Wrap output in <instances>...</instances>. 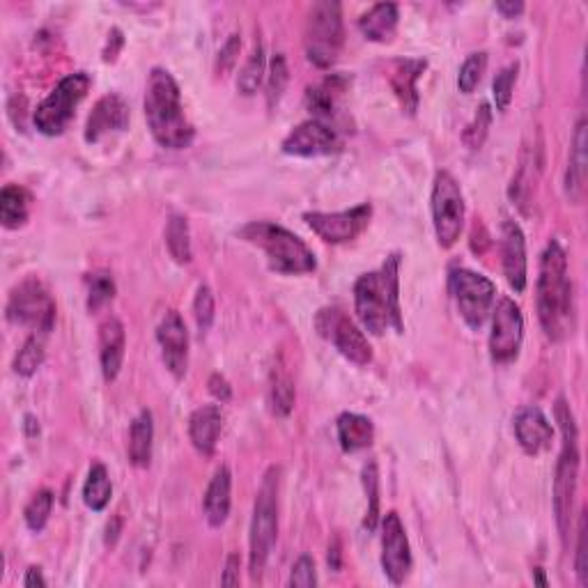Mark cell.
<instances>
[{"label": "cell", "instance_id": "cell-49", "mask_svg": "<svg viewBox=\"0 0 588 588\" xmlns=\"http://www.w3.org/2000/svg\"><path fill=\"white\" fill-rule=\"evenodd\" d=\"M120 46H122V33L118 28H115V30H111V35H108V44H106V51H104L106 63H113V60L118 58Z\"/></svg>", "mask_w": 588, "mask_h": 588}, {"label": "cell", "instance_id": "cell-53", "mask_svg": "<svg viewBox=\"0 0 588 588\" xmlns=\"http://www.w3.org/2000/svg\"><path fill=\"white\" fill-rule=\"evenodd\" d=\"M329 566L334 570H340V547H338V543H334V547L329 549Z\"/></svg>", "mask_w": 588, "mask_h": 588}, {"label": "cell", "instance_id": "cell-48", "mask_svg": "<svg viewBox=\"0 0 588 588\" xmlns=\"http://www.w3.org/2000/svg\"><path fill=\"white\" fill-rule=\"evenodd\" d=\"M221 584L223 586H237L239 584V556L237 554L228 556L226 570H223V577H221Z\"/></svg>", "mask_w": 588, "mask_h": 588}, {"label": "cell", "instance_id": "cell-10", "mask_svg": "<svg viewBox=\"0 0 588 588\" xmlns=\"http://www.w3.org/2000/svg\"><path fill=\"white\" fill-rule=\"evenodd\" d=\"M7 320L17 327L21 324L33 329L35 334L49 336L56 322V301L37 278H28L12 290L7 301Z\"/></svg>", "mask_w": 588, "mask_h": 588}, {"label": "cell", "instance_id": "cell-7", "mask_svg": "<svg viewBox=\"0 0 588 588\" xmlns=\"http://www.w3.org/2000/svg\"><path fill=\"white\" fill-rule=\"evenodd\" d=\"M345 33H343V10L338 3L331 0H320L311 7L306 19L304 44L308 60L315 67L327 69L338 60L340 49H343Z\"/></svg>", "mask_w": 588, "mask_h": 588}, {"label": "cell", "instance_id": "cell-40", "mask_svg": "<svg viewBox=\"0 0 588 588\" xmlns=\"http://www.w3.org/2000/svg\"><path fill=\"white\" fill-rule=\"evenodd\" d=\"M288 81H290L288 63H285L283 53H276L272 60V69H269V76H267V106L269 108H274L278 102H281Z\"/></svg>", "mask_w": 588, "mask_h": 588}, {"label": "cell", "instance_id": "cell-26", "mask_svg": "<svg viewBox=\"0 0 588 588\" xmlns=\"http://www.w3.org/2000/svg\"><path fill=\"white\" fill-rule=\"evenodd\" d=\"M230 490H232V476L228 467H219L216 469L214 478L207 485L205 492V517L207 524L219 529V526L226 524L228 515H230Z\"/></svg>", "mask_w": 588, "mask_h": 588}, {"label": "cell", "instance_id": "cell-52", "mask_svg": "<svg viewBox=\"0 0 588 588\" xmlns=\"http://www.w3.org/2000/svg\"><path fill=\"white\" fill-rule=\"evenodd\" d=\"M120 526H122L120 517H115L113 522H108V526H106V545H115V540H118V536H120Z\"/></svg>", "mask_w": 588, "mask_h": 588}, {"label": "cell", "instance_id": "cell-21", "mask_svg": "<svg viewBox=\"0 0 588 588\" xmlns=\"http://www.w3.org/2000/svg\"><path fill=\"white\" fill-rule=\"evenodd\" d=\"M127 334L125 324L118 317H108L99 329V359H102V373L106 382H113L120 375L122 361H125Z\"/></svg>", "mask_w": 588, "mask_h": 588}, {"label": "cell", "instance_id": "cell-44", "mask_svg": "<svg viewBox=\"0 0 588 588\" xmlns=\"http://www.w3.org/2000/svg\"><path fill=\"white\" fill-rule=\"evenodd\" d=\"M315 584H317L315 561H313L308 554L299 556V561L292 566L290 586H304V588H311V586H315Z\"/></svg>", "mask_w": 588, "mask_h": 588}, {"label": "cell", "instance_id": "cell-31", "mask_svg": "<svg viewBox=\"0 0 588 588\" xmlns=\"http://www.w3.org/2000/svg\"><path fill=\"white\" fill-rule=\"evenodd\" d=\"M166 246L170 258H173L177 265H189L193 258L191 249V230L187 216L182 214H170L166 223Z\"/></svg>", "mask_w": 588, "mask_h": 588}, {"label": "cell", "instance_id": "cell-35", "mask_svg": "<svg viewBox=\"0 0 588 588\" xmlns=\"http://www.w3.org/2000/svg\"><path fill=\"white\" fill-rule=\"evenodd\" d=\"M262 79H265V49H262L260 42H255L249 60H246V65L237 76V90L244 97H251L258 92Z\"/></svg>", "mask_w": 588, "mask_h": 588}, {"label": "cell", "instance_id": "cell-9", "mask_svg": "<svg viewBox=\"0 0 588 588\" xmlns=\"http://www.w3.org/2000/svg\"><path fill=\"white\" fill-rule=\"evenodd\" d=\"M464 207L462 189L448 170H439L432 184V223L441 249H451L458 242L464 228Z\"/></svg>", "mask_w": 588, "mask_h": 588}, {"label": "cell", "instance_id": "cell-6", "mask_svg": "<svg viewBox=\"0 0 588 588\" xmlns=\"http://www.w3.org/2000/svg\"><path fill=\"white\" fill-rule=\"evenodd\" d=\"M278 483H281V469L272 467L262 478L258 497L253 506L251 538H249V570L253 579H260L265 566L272 556L278 533Z\"/></svg>", "mask_w": 588, "mask_h": 588}, {"label": "cell", "instance_id": "cell-3", "mask_svg": "<svg viewBox=\"0 0 588 588\" xmlns=\"http://www.w3.org/2000/svg\"><path fill=\"white\" fill-rule=\"evenodd\" d=\"M143 106L150 134L161 147L184 150L193 143L196 131H193V125L184 113L180 85L166 69L154 67L150 72Z\"/></svg>", "mask_w": 588, "mask_h": 588}, {"label": "cell", "instance_id": "cell-47", "mask_svg": "<svg viewBox=\"0 0 588 588\" xmlns=\"http://www.w3.org/2000/svg\"><path fill=\"white\" fill-rule=\"evenodd\" d=\"M207 386H210V393L219 402H228L232 398V389H230L228 379L223 375H219V373H214L210 377V382H207Z\"/></svg>", "mask_w": 588, "mask_h": 588}, {"label": "cell", "instance_id": "cell-46", "mask_svg": "<svg viewBox=\"0 0 588 588\" xmlns=\"http://www.w3.org/2000/svg\"><path fill=\"white\" fill-rule=\"evenodd\" d=\"M239 49H242V40H239V35H230L228 42L223 44V49L219 51V58H216V72L228 74L237 63Z\"/></svg>", "mask_w": 588, "mask_h": 588}, {"label": "cell", "instance_id": "cell-8", "mask_svg": "<svg viewBox=\"0 0 588 588\" xmlns=\"http://www.w3.org/2000/svg\"><path fill=\"white\" fill-rule=\"evenodd\" d=\"M92 85V79L85 72H76L65 76L56 88L51 90V95L37 106L33 115V122L40 134L44 136H60L72 122L76 108L88 95Z\"/></svg>", "mask_w": 588, "mask_h": 588}, {"label": "cell", "instance_id": "cell-24", "mask_svg": "<svg viewBox=\"0 0 588 588\" xmlns=\"http://www.w3.org/2000/svg\"><path fill=\"white\" fill-rule=\"evenodd\" d=\"M588 129L586 120L577 122L575 136H572V147H570V159H568V170H566V196L570 203H579L584 196L586 187V147H588Z\"/></svg>", "mask_w": 588, "mask_h": 588}, {"label": "cell", "instance_id": "cell-54", "mask_svg": "<svg viewBox=\"0 0 588 588\" xmlns=\"http://www.w3.org/2000/svg\"><path fill=\"white\" fill-rule=\"evenodd\" d=\"M533 579H536V584H540V586H547V579L543 577V570H540V568L533 570Z\"/></svg>", "mask_w": 588, "mask_h": 588}, {"label": "cell", "instance_id": "cell-43", "mask_svg": "<svg viewBox=\"0 0 588 588\" xmlns=\"http://www.w3.org/2000/svg\"><path fill=\"white\" fill-rule=\"evenodd\" d=\"M193 317H196L200 334H207V331L212 329L216 317V304L214 294L207 285H200L196 292V299H193Z\"/></svg>", "mask_w": 588, "mask_h": 588}, {"label": "cell", "instance_id": "cell-18", "mask_svg": "<svg viewBox=\"0 0 588 588\" xmlns=\"http://www.w3.org/2000/svg\"><path fill=\"white\" fill-rule=\"evenodd\" d=\"M129 127V106L120 95H106L92 108L88 125H85V141L99 143L111 131H125Z\"/></svg>", "mask_w": 588, "mask_h": 588}, {"label": "cell", "instance_id": "cell-19", "mask_svg": "<svg viewBox=\"0 0 588 588\" xmlns=\"http://www.w3.org/2000/svg\"><path fill=\"white\" fill-rule=\"evenodd\" d=\"M501 262L510 288L524 292L526 288V242L524 232L515 221L506 219L501 226Z\"/></svg>", "mask_w": 588, "mask_h": 588}, {"label": "cell", "instance_id": "cell-51", "mask_svg": "<svg viewBox=\"0 0 588 588\" xmlns=\"http://www.w3.org/2000/svg\"><path fill=\"white\" fill-rule=\"evenodd\" d=\"M497 10L504 14L506 19H515L517 14L524 12V5L522 3H497Z\"/></svg>", "mask_w": 588, "mask_h": 588}, {"label": "cell", "instance_id": "cell-27", "mask_svg": "<svg viewBox=\"0 0 588 588\" xmlns=\"http://www.w3.org/2000/svg\"><path fill=\"white\" fill-rule=\"evenodd\" d=\"M398 5L377 3L359 19V30L370 42H391L398 30Z\"/></svg>", "mask_w": 588, "mask_h": 588}, {"label": "cell", "instance_id": "cell-4", "mask_svg": "<svg viewBox=\"0 0 588 588\" xmlns=\"http://www.w3.org/2000/svg\"><path fill=\"white\" fill-rule=\"evenodd\" d=\"M239 237L267 255L269 267L278 274H311L317 262L313 251L288 228L269 221H253L239 230Z\"/></svg>", "mask_w": 588, "mask_h": 588}, {"label": "cell", "instance_id": "cell-32", "mask_svg": "<svg viewBox=\"0 0 588 588\" xmlns=\"http://www.w3.org/2000/svg\"><path fill=\"white\" fill-rule=\"evenodd\" d=\"M111 494H113V485H111V478H108L106 467L99 462L92 464L88 481H85L83 485L85 506L95 510V513H102V510L108 506V501H111Z\"/></svg>", "mask_w": 588, "mask_h": 588}, {"label": "cell", "instance_id": "cell-1", "mask_svg": "<svg viewBox=\"0 0 588 588\" xmlns=\"http://www.w3.org/2000/svg\"><path fill=\"white\" fill-rule=\"evenodd\" d=\"M354 308L366 331L373 336H384L393 329L402 334L400 311V255L393 253L386 258L379 272L363 274L354 283Z\"/></svg>", "mask_w": 588, "mask_h": 588}, {"label": "cell", "instance_id": "cell-2", "mask_svg": "<svg viewBox=\"0 0 588 588\" xmlns=\"http://www.w3.org/2000/svg\"><path fill=\"white\" fill-rule=\"evenodd\" d=\"M536 292L538 317L540 324H543V331L549 340L559 343L572 331V317H575L568 258L559 242H549L543 255H540Z\"/></svg>", "mask_w": 588, "mask_h": 588}, {"label": "cell", "instance_id": "cell-33", "mask_svg": "<svg viewBox=\"0 0 588 588\" xmlns=\"http://www.w3.org/2000/svg\"><path fill=\"white\" fill-rule=\"evenodd\" d=\"M46 334H30L26 338V343L17 354V359H14V373L21 375V377H33L40 366L44 363L46 357Z\"/></svg>", "mask_w": 588, "mask_h": 588}, {"label": "cell", "instance_id": "cell-16", "mask_svg": "<svg viewBox=\"0 0 588 588\" xmlns=\"http://www.w3.org/2000/svg\"><path fill=\"white\" fill-rule=\"evenodd\" d=\"M382 568L391 584L400 586L412 572V547L398 513H386L382 520Z\"/></svg>", "mask_w": 588, "mask_h": 588}, {"label": "cell", "instance_id": "cell-39", "mask_svg": "<svg viewBox=\"0 0 588 588\" xmlns=\"http://www.w3.org/2000/svg\"><path fill=\"white\" fill-rule=\"evenodd\" d=\"M517 72H520V65L510 63L506 65L501 72L494 76L492 83V95H494V104H497V111H508L510 102H513V90H515V81H517Z\"/></svg>", "mask_w": 588, "mask_h": 588}, {"label": "cell", "instance_id": "cell-50", "mask_svg": "<svg viewBox=\"0 0 588 588\" xmlns=\"http://www.w3.org/2000/svg\"><path fill=\"white\" fill-rule=\"evenodd\" d=\"M23 586H26V588H37V586L44 588L46 579L42 575V570L40 568H28L26 577H23Z\"/></svg>", "mask_w": 588, "mask_h": 588}, {"label": "cell", "instance_id": "cell-13", "mask_svg": "<svg viewBox=\"0 0 588 588\" xmlns=\"http://www.w3.org/2000/svg\"><path fill=\"white\" fill-rule=\"evenodd\" d=\"M370 216H373V207L370 203H361L345 212H308L304 214V221L327 244H345L357 239L368 228Z\"/></svg>", "mask_w": 588, "mask_h": 588}, {"label": "cell", "instance_id": "cell-5", "mask_svg": "<svg viewBox=\"0 0 588 588\" xmlns=\"http://www.w3.org/2000/svg\"><path fill=\"white\" fill-rule=\"evenodd\" d=\"M556 419L561 423L563 432V446L559 462H556V474H554V515L556 526L563 543L568 540L570 520H572V506H575V494H577V478H579V446H577V425L572 419L570 407L566 400L559 398L556 402Z\"/></svg>", "mask_w": 588, "mask_h": 588}, {"label": "cell", "instance_id": "cell-29", "mask_svg": "<svg viewBox=\"0 0 588 588\" xmlns=\"http://www.w3.org/2000/svg\"><path fill=\"white\" fill-rule=\"evenodd\" d=\"M152 441H154V421L150 409H143L131 423L129 432V462L138 469H145L152 460Z\"/></svg>", "mask_w": 588, "mask_h": 588}, {"label": "cell", "instance_id": "cell-12", "mask_svg": "<svg viewBox=\"0 0 588 588\" xmlns=\"http://www.w3.org/2000/svg\"><path fill=\"white\" fill-rule=\"evenodd\" d=\"M451 292L467 327L474 331L481 329L490 315L494 297H497V288L490 278L471 272V269H453Z\"/></svg>", "mask_w": 588, "mask_h": 588}, {"label": "cell", "instance_id": "cell-23", "mask_svg": "<svg viewBox=\"0 0 588 588\" xmlns=\"http://www.w3.org/2000/svg\"><path fill=\"white\" fill-rule=\"evenodd\" d=\"M223 428V414L219 405H203L191 414L189 419V437L198 453L212 455L219 441Z\"/></svg>", "mask_w": 588, "mask_h": 588}, {"label": "cell", "instance_id": "cell-15", "mask_svg": "<svg viewBox=\"0 0 588 588\" xmlns=\"http://www.w3.org/2000/svg\"><path fill=\"white\" fill-rule=\"evenodd\" d=\"M283 152L290 157H329L343 150L338 131L331 125H324L320 120H306L299 127H294L283 141Z\"/></svg>", "mask_w": 588, "mask_h": 588}, {"label": "cell", "instance_id": "cell-28", "mask_svg": "<svg viewBox=\"0 0 588 588\" xmlns=\"http://www.w3.org/2000/svg\"><path fill=\"white\" fill-rule=\"evenodd\" d=\"M336 430H338L340 448H343L345 453H357L361 451V448H368L375 439L373 421H370L368 416H361L354 412L340 414Z\"/></svg>", "mask_w": 588, "mask_h": 588}, {"label": "cell", "instance_id": "cell-25", "mask_svg": "<svg viewBox=\"0 0 588 588\" xmlns=\"http://www.w3.org/2000/svg\"><path fill=\"white\" fill-rule=\"evenodd\" d=\"M347 88L345 76H329L327 81H322L315 88H308L306 92V106L311 108L315 115L313 120H320L324 125H329L338 113V99L343 97Z\"/></svg>", "mask_w": 588, "mask_h": 588}, {"label": "cell", "instance_id": "cell-37", "mask_svg": "<svg viewBox=\"0 0 588 588\" xmlns=\"http://www.w3.org/2000/svg\"><path fill=\"white\" fill-rule=\"evenodd\" d=\"M51 508H53V492L51 490H40L37 494H33V499L28 501L26 510H23V517H26L28 529L40 533L46 526V522H49Z\"/></svg>", "mask_w": 588, "mask_h": 588}, {"label": "cell", "instance_id": "cell-34", "mask_svg": "<svg viewBox=\"0 0 588 588\" xmlns=\"http://www.w3.org/2000/svg\"><path fill=\"white\" fill-rule=\"evenodd\" d=\"M269 400L276 416H288L294 407V382L283 366H274L272 386H269Z\"/></svg>", "mask_w": 588, "mask_h": 588}, {"label": "cell", "instance_id": "cell-22", "mask_svg": "<svg viewBox=\"0 0 588 588\" xmlns=\"http://www.w3.org/2000/svg\"><path fill=\"white\" fill-rule=\"evenodd\" d=\"M428 63L425 60H416V58H405V60H396L391 67V88L396 92V97L400 99L402 108L409 115L416 113L419 108V90H416V83L425 72Z\"/></svg>", "mask_w": 588, "mask_h": 588}, {"label": "cell", "instance_id": "cell-42", "mask_svg": "<svg viewBox=\"0 0 588 588\" xmlns=\"http://www.w3.org/2000/svg\"><path fill=\"white\" fill-rule=\"evenodd\" d=\"M115 297V283L108 274H90L88 276V311L97 313L108 301Z\"/></svg>", "mask_w": 588, "mask_h": 588}, {"label": "cell", "instance_id": "cell-30", "mask_svg": "<svg viewBox=\"0 0 588 588\" xmlns=\"http://www.w3.org/2000/svg\"><path fill=\"white\" fill-rule=\"evenodd\" d=\"M30 216V193L19 184H5L0 191V221L7 230H17Z\"/></svg>", "mask_w": 588, "mask_h": 588}, {"label": "cell", "instance_id": "cell-17", "mask_svg": "<svg viewBox=\"0 0 588 588\" xmlns=\"http://www.w3.org/2000/svg\"><path fill=\"white\" fill-rule=\"evenodd\" d=\"M157 340L166 368L175 379H182L189 368V331L177 311H168L157 327Z\"/></svg>", "mask_w": 588, "mask_h": 588}, {"label": "cell", "instance_id": "cell-45", "mask_svg": "<svg viewBox=\"0 0 588 588\" xmlns=\"http://www.w3.org/2000/svg\"><path fill=\"white\" fill-rule=\"evenodd\" d=\"M588 552H586V515H579V529H577V554H575V570L579 586L588 584Z\"/></svg>", "mask_w": 588, "mask_h": 588}, {"label": "cell", "instance_id": "cell-41", "mask_svg": "<svg viewBox=\"0 0 588 588\" xmlns=\"http://www.w3.org/2000/svg\"><path fill=\"white\" fill-rule=\"evenodd\" d=\"M490 127H492V108H490V104H481L474 115V120H471L467 129H464V134H462L464 145L471 147V150H478V147L485 143Z\"/></svg>", "mask_w": 588, "mask_h": 588}, {"label": "cell", "instance_id": "cell-14", "mask_svg": "<svg viewBox=\"0 0 588 588\" xmlns=\"http://www.w3.org/2000/svg\"><path fill=\"white\" fill-rule=\"evenodd\" d=\"M524 338V317L513 299H499L492 317L490 354L497 363H510L517 359Z\"/></svg>", "mask_w": 588, "mask_h": 588}, {"label": "cell", "instance_id": "cell-11", "mask_svg": "<svg viewBox=\"0 0 588 588\" xmlns=\"http://www.w3.org/2000/svg\"><path fill=\"white\" fill-rule=\"evenodd\" d=\"M315 329L324 340H329L347 361L357 366H368L373 361V347L363 331L340 308L327 306L315 315Z\"/></svg>", "mask_w": 588, "mask_h": 588}, {"label": "cell", "instance_id": "cell-38", "mask_svg": "<svg viewBox=\"0 0 588 588\" xmlns=\"http://www.w3.org/2000/svg\"><path fill=\"white\" fill-rule=\"evenodd\" d=\"M485 69H487V53L485 51L471 53V56L462 63L460 74H458L460 92H464V95H471V92L478 88V83H481Z\"/></svg>", "mask_w": 588, "mask_h": 588}, {"label": "cell", "instance_id": "cell-20", "mask_svg": "<svg viewBox=\"0 0 588 588\" xmlns=\"http://www.w3.org/2000/svg\"><path fill=\"white\" fill-rule=\"evenodd\" d=\"M515 437L526 455H540L552 448L554 428L538 407H524L515 416Z\"/></svg>", "mask_w": 588, "mask_h": 588}, {"label": "cell", "instance_id": "cell-36", "mask_svg": "<svg viewBox=\"0 0 588 588\" xmlns=\"http://www.w3.org/2000/svg\"><path fill=\"white\" fill-rule=\"evenodd\" d=\"M363 490H366V497H368V510H366V520H363V529L373 533L377 529V520H379V471H377L375 460H370L366 467H363Z\"/></svg>", "mask_w": 588, "mask_h": 588}]
</instances>
